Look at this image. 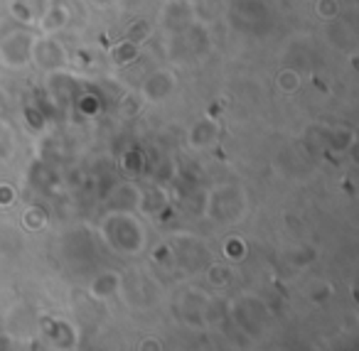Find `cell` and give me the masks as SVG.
Wrapping results in <instances>:
<instances>
[{"instance_id": "1", "label": "cell", "mask_w": 359, "mask_h": 351, "mask_svg": "<svg viewBox=\"0 0 359 351\" xmlns=\"http://www.w3.org/2000/svg\"><path fill=\"white\" fill-rule=\"evenodd\" d=\"M106 236H109L111 246L118 248L126 253H135L140 251V246L145 243V233L138 226V221L126 214H114V216L106 219Z\"/></svg>"}, {"instance_id": "2", "label": "cell", "mask_w": 359, "mask_h": 351, "mask_svg": "<svg viewBox=\"0 0 359 351\" xmlns=\"http://www.w3.org/2000/svg\"><path fill=\"white\" fill-rule=\"evenodd\" d=\"M32 35L25 30H13L6 35V40L0 42V57L11 69H20L25 62L32 57Z\"/></svg>"}, {"instance_id": "3", "label": "cell", "mask_w": 359, "mask_h": 351, "mask_svg": "<svg viewBox=\"0 0 359 351\" xmlns=\"http://www.w3.org/2000/svg\"><path fill=\"white\" fill-rule=\"evenodd\" d=\"M65 50H62L60 45H57L55 40H35L32 42V57L30 62H35L40 69H60V67H65Z\"/></svg>"}, {"instance_id": "4", "label": "cell", "mask_w": 359, "mask_h": 351, "mask_svg": "<svg viewBox=\"0 0 359 351\" xmlns=\"http://www.w3.org/2000/svg\"><path fill=\"white\" fill-rule=\"evenodd\" d=\"M172 86H175L172 74H168V71H155V74H150L148 79L143 81V96L148 101H163L165 96H170Z\"/></svg>"}, {"instance_id": "5", "label": "cell", "mask_w": 359, "mask_h": 351, "mask_svg": "<svg viewBox=\"0 0 359 351\" xmlns=\"http://www.w3.org/2000/svg\"><path fill=\"white\" fill-rule=\"evenodd\" d=\"M67 20H69V11H67L65 3H57V6L47 8V13L40 20V27L42 32H57L67 25Z\"/></svg>"}, {"instance_id": "6", "label": "cell", "mask_w": 359, "mask_h": 351, "mask_svg": "<svg viewBox=\"0 0 359 351\" xmlns=\"http://www.w3.org/2000/svg\"><path fill=\"white\" fill-rule=\"evenodd\" d=\"M215 138H217V125L210 123V121L197 123L190 133V143L195 145V148H205V145H210Z\"/></svg>"}, {"instance_id": "7", "label": "cell", "mask_w": 359, "mask_h": 351, "mask_svg": "<svg viewBox=\"0 0 359 351\" xmlns=\"http://www.w3.org/2000/svg\"><path fill=\"white\" fill-rule=\"evenodd\" d=\"M276 84H278V89L283 91V94H295V91L300 89V84H303V76H300L293 67H285V69H280V74L276 76Z\"/></svg>"}, {"instance_id": "8", "label": "cell", "mask_w": 359, "mask_h": 351, "mask_svg": "<svg viewBox=\"0 0 359 351\" xmlns=\"http://www.w3.org/2000/svg\"><path fill=\"white\" fill-rule=\"evenodd\" d=\"M118 287V275L116 273H104L91 282V295L94 297H109L111 292H116Z\"/></svg>"}, {"instance_id": "9", "label": "cell", "mask_w": 359, "mask_h": 351, "mask_svg": "<svg viewBox=\"0 0 359 351\" xmlns=\"http://www.w3.org/2000/svg\"><path fill=\"white\" fill-rule=\"evenodd\" d=\"M354 140H357L354 130L347 128V125H339V130H334L332 138H330V145H332L334 150H339V153H344L347 148H352Z\"/></svg>"}, {"instance_id": "10", "label": "cell", "mask_w": 359, "mask_h": 351, "mask_svg": "<svg viewBox=\"0 0 359 351\" xmlns=\"http://www.w3.org/2000/svg\"><path fill=\"white\" fill-rule=\"evenodd\" d=\"M22 223H25L30 231H37V228L47 226V214L42 212L40 207H30V209H25V214H22Z\"/></svg>"}, {"instance_id": "11", "label": "cell", "mask_w": 359, "mask_h": 351, "mask_svg": "<svg viewBox=\"0 0 359 351\" xmlns=\"http://www.w3.org/2000/svg\"><path fill=\"white\" fill-rule=\"evenodd\" d=\"M207 277H210L212 285H226L229 277H231V273H229V268L222 266V263H212L210 270H207Z\"/></svg>"}, {"instance_id": "12", "label": "cell", "mask_w": 359, "mask_h": 351, "mask_svg": "<svg viewBox=\"0 0 359 351\" xmlns=\"http://www.w3.org/2000/svg\"><path fill=\"white\" fill-rule=\"evenodd\" d=\"M315 13L325 20H334L339 15V3L337 0H318L315 3Z\"/></svg>"}, {"instance_id": "13", "label": "cell", "mask_w": 359, "mask_h": 351, "mask_svg": "<svg viewBox=\"0 0 359 351\" xmlns=\"http://www.w3.org/2000/svg\"><path fill=\"white\" fill-rule=\"evenodd\" d=\"M135 57H138V47H135V42H130V40L126 42V45H118L114 50V60L123 62V64H126V62H133Z\"/></svg>"}, {"instance_id": "14", "label": "cell", "mask_w": 359, "mask_h": 351, "mask_svg": "<svg viewBox=\"0 0 359 351\" xmlns=\"http://www.w3.org/2000/svg\"><path fill=\"white\" fill-rule=\"evenodd\" d=\"M224 251H226V256L229 258H241L244 256V241H241V238H229V241H226V246H224Z\"/></svg>"}, {"instance_id": "15", "label": "cell", "mask_w": 359, "mask_h": 351, "mask_svg": "<svg viewBox=\"0 0 359 351\" xmlns=\"http://www.w3.org/2000/svg\"><path fill=\"white\" fill-rule=\"evenodd\" d=\"M13 199H15V192L11 184H0V207H11Z\"/></svg>"}, {"instance_id": "16", "label": "cell", "mask_w": 359, "mask_h": 351, "mask_svg": "<svg viewBox=\"0 0 359 351\" xmlns=\"http://www.w3.org/2000/svg\"><path fill=\"white\" fill-rule=\"evenodd\" d=\"M13 13H15L20 20H30V11H27L22 3H13Z\"/></svg>"}, {"instance_id": "17", "label": "cell", "mask_w": 359, "mask_h": 351, "mask_svg": "<svg viewBox=\"0 0 359 351\" xmlns=\"http://www.w3.org/2000/svg\"><path fill=\"white\" fill-rule=\"evenodd\" d=\"M81 111H86V113H94V111H96V101L94 99H81Z\"/></svg>"}, {"instance_id": "18", "label": "cell", "mask_w": 359, "mask_h": 351, "mask_svg": "<svg viewBox=\"0 0 359 351\" xmlns=\"http://www.w3.org/2000/svg\"><path fill=\"white\" fill-rule=\"evenodd\" d=\"M140 349H160V344H153V339H145V344H140Z\"/></svg>"}]
</instances>
